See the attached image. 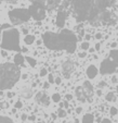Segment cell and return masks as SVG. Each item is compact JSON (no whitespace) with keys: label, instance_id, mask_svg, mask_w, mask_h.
Returning a JSON list of instances; mask_svg holds the SVG:
<instances>
[{"label":"cell","instance_id":"cell-1","mask_svg":"<svg viewBox=\"0 0 118 123\" xmlns=\"http://www.w3.org/2000/svg\"><path fill=\"white\" fill-rule=\"evenodd\" d=\"M117 0H73V8L78 22H93L102 12L111 8Z\"/></svg>","mask_w":118,"mask_h":123},{"label":"cell","instance_id":"cell-2","mask_svg":"<svg viewBox=\"0 0 118 123\" xmlns=\"http://www.w3.org/2000/svg\"><path fill=\"white\" fill-rule=\"evenodd\" d=\"M42 42L50 50H65L68 54L76 51L78 38L74 32L64 28L60 33L46 32L42 34Z\"/></svg>","mask_w":118,"mask_h":123},{"label":"cell","instance_id":"cell-3","mask_svg":"<svg viewBox=\"0 0 118 123\" xmlns=\"http://www.w3.org/2000/svg\"><path fill=\"white\" fill-rule=\"evenodd\" d=\"M21 77V71L14 63L5 62L0 64V91L11 89Z\"/></svg>","mask_w":118,"mask_h":123},{"label":"cell","instance_id":"cell-4","mask_svg":"<svg viewBox=\"0 0 118 123\" xmlns=\"http://www.w3.org/2000/svg\"><path fill=\"white\" fill-rule=\"evenodd\" d=\"M1 48L3 50H12L17 52L22 50L20 45V32L17 28L10 27L3 31L1 36Z\"/></svg>","mask_w":118,"mask_h":123},{"label":"cell","instance_id":"cell-5","mask_svg":"<svg viewBox=\"0 0 118 123\" xmlns=\"http://www.w3.org/2000/svg\"><path fill=\"white\" fill-rule=\"evenodd\" d=\"M8 15H9V19L13 25L24 24L32 18L28 9H24V8H17V9L11 10V11H9Z\"/></svg>","mask_w":118,"mask_h":123},{"label":"cell","instance_id":"cell-6","mask_svg":"<svg viewBox=\"0 0 118 123\" xmlns=\"http://www.w3.org/2000/svg\"><path fill=\"white\" fill-rule=\"evenodd\" d=\"M28 11L30 13V16L36 21H42L46 18V8L39 2H34L28 8Z\"/></svg>","mask_w":118,"mask_h":123},{"label":"cell","instance_id":"cell-7","mask_svg":"<svg viewBox=\"0 0 118 123\" xmlns=\"http://www.w3.org/2000/svg\"><path fill=\"white\" fill-rule=\"evenodd\" d=\"M117 70H116L115 64L113 63V61L107 57L101 63V67H100V73L102 75H107V74H113L116 73Z\"/></svg>","mask_w":118,"mask_h":123},{"label":"cell","instance_id":"cell-8","mask_svg":"<svg viewBox=\"0 0 118 123\" xmlns=\"http://www.w3.org/2000/svg\"><path fill=\"white\" fill-rule=\"evenodd\" d=\"M75 70V63L72 60H65L62 63V73L65 79H70Z\"/></svg>","mask_w":118,"mask_h":123},{"label":"cell","instance_id":"cell-9","mask_svg":"<svg viewBox=\"0 0 118 123\" xmlns=\"http://www.w3.org/2000/svg\"><path fill=\"white\" fill-rule=\"evenodd\" d=\"M35 100L37 104L44 106V107H48L49 105H50V98H49V96L44 92H39V93L36 94Z\"/></svg>","mask_w":118,"mask_h":123},{"label":"cell","instance_id":"cell-10","mask_svg":"<svg viewBox=\"0 0 118 123\" xmlns=\"http://www.w3.org/2000/svg\"><path fill=\"white\" fill-rule=\"evenodd\" d=\"M82 88L85 91L87 95V98H88V101L91 102L92 101V97H93V94H94V91H93V86L91 85V83L89 81H86L83 82L82 84Z\"/></svg>","mask_w":118,"mask_h":123},{"label":"cell","instance_id":"cell-11","mask_svg":"<svg viewBox=\"0 0 118 123\" xmlns=\"http://www.w3.org/2000/svg\"><path fill=\"white\" fill-rule=\"evenodd\" d=\"M75 95H76V98L78 99V101L80 102H86L88 101V98H87V95L83 91L82 86H78L76 89H75Z\"/></svg>","mask_w":118,"mask_h":123},{"label":"cell","instance_id":"cell-12","mask_svg":"<svg viewBox=\"0 0 118 123\" xmlns=\"http://www.w3.org/2000/svg\"><path fill=\"white\" fill-rule=\"evenodd\" d=\"M66 12L64 11H59L56 14V26L59 27H63L65 25V21H66Z\"/></svg>","mask_w":118,"mask_h":123},{"label":"cell","instance_id":"cell-13","mask_svg":"<svg viewBox=\"0 0 118 123\" xmlns=\"http://www.w3.org/2000/svg\"><path fill=\"white\" fill-rule=\"evenodd\" d=\"M97 67L95 65H93V64H90L88 68H87V71H86V73H87V76H88V79H94L95 76L97 75Z\"/></svg>","mask_w":118,"mask_h":123},{"label":"cell","instance_id":"cell-14","mask_svg":"<svg viewBox=\"0 0 118 123\" xmlns=\"http://www.w3.org/2000/svg\"><path fill=\"white\" fill-rule=\"evenodd\" d=\"M108 58L113 61V63L115 64L116 70H117V72H118V50L117 49H112V50L109 51Z\"/></svg>","mask_w":118,"mask_h":123},{"label":"cell","instance_id":"cell-15","mask_svg":"<svg viewBox=\"0 0 118 123\" xmlns=\"http://www.w3.org/2000/svg\"><path fill=\"white\" fill-rule=\"evenodd\" d=\"M20 94H21V96L23 98H25V99H29V98L32 96V89L30 88V87H28V86H25V87L21 91Z\"/></svg>","mask_w":118,"mask_h":123},{"label":"cell","instance_id":"cell-16","mask_svg":"<svg viewBox=\"0 0 118 123\" xmlns=\"http://www.w3.org/2000/svg\"><path fill=\"white\" fill-rule=\"evenodd\" d=\"M24 60H25V58H24V57L22 56V54H20V52L14 56V64H16V65H23Z\"/></svg>","mask_w":118,"mask_h":123},{"label":"cell","instance_id":"cell-17","mask_svg":"<svg viewBox=\"0 0 118 123\" xmlns=\"http://www.w3.org/2000/svg\"><path fill=\"white\" fill-rule=\"evenodd\" d=\"M82 123H94V117L91 113H87L83 116Z\"/></svg>","mask_w":118,"mask_h":123},{"label":"cell","instance_id":"cell-18","mask_svg":"<svg viewBox=\"0 0 118 123\" xmlns=\"http://www.w3.org/2000/svg\"><path fill=\"white\" fill-rule=\"evenodd\" d=\"M35 42V36L34 35H26L25 38H24V43L26 45H32Z\"/></svg>","mask_w":118,"mask_h":123},{"label":"cell","instance_id":"cell-19","mask_svg":"<svg viewBox=\"0 0 118 123\" xmlns=\"http://www.w3.org/2000/svg\"><path fill=\"white\" fill-rule=\"evenodd\" d=\"M105 99L107 100V101H116V95L114 93H107L106 96H105Z\"/></svg>","mask_w":118,"mask_h":123},{"label":"cell","instance_id":"cell-20","mask_svg":"<svg viewBox=\"0 0 118 123\" xmlns=\"http://www.w3.org/2000/svg\"><path fill=\"white\" fill-rule=\"evenodd\" d=\"M25 60L27 61V62H28V64H29L30 67H32V68H34V67H36V64H37V61H36L34 58H32V57H26V58H25Z\"/></svg>","mask_w":118,"mask_h":123},{"label":"cell","instance_id":"cell-21","mask_svg":"<svg viewBox=\"0 0 118 123\" xmlns=\"http://www.w3.org/2000/svg\"><path fill=\"white\" fill-rule=\"evenodd\" d=\"M0 123H14L13 120L5 116H0Z\"/></svg>","mask_w":118,"mask_h":123},{"label":"cell","instance_id":"cell-22","mask_svg":"<svg viewBox=\"0 0 118 123\" xmlns=\"http://www.w3.org/2000/svg\"><path fill=\"white\" fill-rule=\"evenodd\" d=\"M52 100H53L54 102H60L61 101V95L58 93L53 94V95H52Z\"/></svg>","mask_w":118,"mask_h":123},{"label":"cell","instance_id":"cell-23","mask_svg":"<svg viewBox=\"0 0 118 123\" xmlns=\"http://www.w3.org/2000/svg\"><path fill=\"white\" fill-rule=\"evenodd\" d=\"M66 114H67V112L65 111V110H63L62 108H61V109H59V111H58V116L60 117V118H65V117H66Z\"/></svg>","mask_w":118,"mask_h":123},{"label":"cell","instance_id":"cell-24","mask_svg":"<svg viewBox=\"0 0 118 123\" xmlns=\"http://www.w3.org/2000/svg\"><path fill=\"white\" fill-rule=\"evenodd\" d=\"M89 48H90V44H89L88 42H83L82 44H81V49H82V50H88Z\"/></svg>","mask_w":118,"mask_h":123},{"label":"cell","instance_id":"cell-25","mask_svg":"<svg viewBox=\"0 0 118 123\" xmlns=\"http://www.w3.org/2000/svg\"><path fill=\"white\" fill-rule=\"evenodd\" d=\"M40 76H46L47 74H48V71H47V69H44V68H42L41 70H40Z\"/></svg>","mask_w":118,"mask_h":123},{"label":"cell","instance_id":"cell-26","mask_svg":"<svg viewBox=\"0 0 118 123\" xmlns=\"http://www.w3.org/2000/svg\"><path fill=\"white\" fill-rule=\"evenodd\" d=\"M117 113H118L117 108H116V107H112L111 108V114H112V116H116Z\"/></svg>","mask_w":118,"mask_h":123},{"label":"cell","instance_id":"cell-27","mask_svg":"<svg viewBox=\"0 0 118 123\" xmlns=\"http://www.w3.org/2000/svg\"><path fill=\"white\" fill-rule=\"evenodd\" d=\"M48 82H49L50 84L54 83V77H53V75H52V74H49V75H48Z\"/></svg>","mask_w":118,"mask_h":123},{"label":"cell","instance_id":"cell-28","mask_svg":"<svg viewBox=\"0 0 118 123\" xmlns=\"http://www.w3.org/2000/svg\"><path fill=\"white\" fill-rule=\"evenodd\" d=\"M8 107H9L8 102H0V108H2V109H7Z\"/></svg>","mask_w":118,"mask_h":123},{"label":"cell","instance_id":"cell-29","mask_svg":"<svg viewBox=\"0 0 118 123\" xmlns=\"http://www.w3.org/2000/svg\"><path fill=\"white\" fill-rule=\"evenodd\" d=\"M22 106H23V105H22L21 101H16L15 105H14V107H15L16 109H20V108H22Z\"/></svg>","mask_w":118,"mask_h":123},{"label":"cell","instance_id":"cell-30","mask_svg":"<svg viewBox=\"0 0 118 123\" xmlns=\"http://www.w3.org/2000/svg\"><path fill=\"white\" fill-rule=\"evenodd\" d=\"M78 57H79V58H86V57H87V52H79Z\"/></svg>","mask_w":118,"mask_h":123},{"label":"cell","instance_id":"cell-31","mask_svg":"<svg viewBox=\"0 0 118 123\" xmlns=\"http://www.w3.org/2000/svg\"><path fill=\"white\" fill-rule=\"evenodd\" d=\"M7 28H10V24H2L1 25V30H7Z\"/></svg>","mask_w":118,"mask_h":123},{"label":"cell","instance_id":"cell-32","mask_svg":"<svg viewBox=\"0 0 118 123\" xmlns=\"http://www.w3.org/2000/svg\"><path fill=\"white\" fill-rule=\"evenodd\" d=\"M102 37H103V35L101 34V33H97V34H95V38H97V39H101Z\"/></svg>","mask_w":118,"mask_h":123},{"label":"cell","instance_id":"cell-33","mask_svg":"<svg viewBox=\"0 0 118 123\" xmlns=\"http://www.w3.org/2000/svg\"><path fill=\"white\" fill-rule=\"evenodd\" d=\"M101 123H113L109 119H103L102 121H101Z\"/></svg>","mask_w":118,"mask_h":123},{"label":"cell","instance_id":"cell-34","mask_svg":"<svg viewBox=\"0 0 118 123\" xmlns=\"http://www.w3.org/2000/svg\"><path fill=\"white\" fill-rule=\"evenodd\" d=\"M49 86H50V83H49V82H46V83L43 84V88H44V89H48Z\"/></svg>","mask_w":118,"mask_h":123},{"label":"cell","instance_id":"cell-35","mask_svg":"<svg viewBox=\"0 0 118 123\" xmlns=\"http://www.w3.org/2000/svg\"><path fill=\"white\" fill-rule=\"evenodd\" d=\"M100 48H101V44H100V43H97V44H95V50L97 51H99L100 50Z\"/></svg>","mask_w":118,"mask_h":123},{"label":"cell","instance_id":"cell-36","mask_svg":"<svg viewBox=\"0 0 118 123\" xmlns=\"http://www.w3.org/2000/svg\"><path fill=\"white\" fill-rule=\"evenodd\" d=\"M117 81H118V79H117V76H113L112 77V83H117Z\"/></svg>","mask_w":118,"mask_h":123},{"label":"cell","instance_id":"cell-37","mask_svg":"<svg viewBox=\"0 0 118 123\" xmlns=\"http://www.w3.org/2000/svg\"><path fill=\"white\" fill-rule=\"evenodd\" d=\"M54 83H56L58 85H60V84H61V79H60V77H56V79L54 80Z\"/></svg>","mask_w":118,"mask_h":123},{"label":"cell","instance_id":"cell-38","mask_svg":"<svg viewBox=\"0 0 118 123\" xmlns=\"http://www.w3.org/2000/svg\"><path fill=\"white\" fill-rule=\"evenodd\" d=\"M65 97H66V99H67V100H72V99H73V96L70 95V94H67V95L65 96Z\"/></svg>","mask_w":118,"mask_h":123},{"label":"cell","instance_id":"cell-39","mask_svg":"<svg viewBox=\"0 0 118 123\" xmlns=\"http://www.w3.org/2000/svg\"><path fill=\"white\" fill-rule=\"evenodd\" d=\"M44 1H50V0H35V2H39V3H41V5H43Z\"/></svg>","mask_w":118,"mask_h":123},{"label":"cell","instance_id":"cell-40","mask_svg":"<svg viewBox=\"0 0 118 123\" xmlns=\"http://www.w3.org/2000/svg\"><path fill=\"white\" fill-rule=\"evenodd\" d=\"M104 86H106V83H105V82H101V83H99V87H104Z\"/></svg>","mask_w":118,"mask_h":123},{"label":"cell","instance_id":"cell-41","mask_svg":"<svg viewBox=\"0 0 118 123\" xmlns=\"http://www.w3.org/2000/svg\"><path fill=\"white\" fill-rule=\"evenodd\" d=\"M81 111H82V108H81V107H78V108L76 109V112H77V113H81Z\"/></svg>","mask_w":118,"mask_h":123},{"label":"cell","instance_id":"cell-42","mask_svg":"<svg viewBox=\"0 0 118 123\" xmlns=\"http://www.w3.org/2000/svg\"><path fill=\"white\" fill-rule=\"evenodd\" d=\"M85 37H86V40H87V42H89V40L91 39V36H90V35H89V34H87L86 36H85Z\"/></svg>","mask_w":118,"mask_h":123},{"label":"cell","instance_id":"cell-43","mask_svg":"<svg viewBox=\"0 0 118 123\" xmlns=\"http://www.w3.org/2000/svg\"><path fill=\"white\" fill-rule=\"evenodd\" d=\"M26 119H27V116H26L25 113L22 114V121H26Z\"/></svg>","mask_w":118,"mask_h":123},{"label":"cell","instance_id":"cell-44","mask_svg":"<svg viewBox=\"0 0 118 123\" xmlns=\"http://www.w3.org/2000/svg\"><path fill=\"white\" fill-rule=\"evenodd\" d=\"M63 107L68 108V102H67V101H64V102H63Z\"/></svg>","mask_w":118,"mask_h":123},{"label":"cell","instance_id":"cell-45","mask_svg":"<svg viewBox=\"0 0 118 123\" xmlns=\"http://www.w3.org/2000/svg\"><path fill=\"white\" fill-rule=\"evenodd\" d=\"M111 46H112V48H113V49H115L116 47H117V44H116V43H113V44H112Z\"/></svg>","mask_w":118,"mask_h":123},{"label":"cell","instance_id":"cell-46","mask_svg":"<svg viewBox=\"0 0 118 123\" xmlns=\"http://www.w3.org/2000/svg\"><path fill=\"white\" fill-rule=\"evenodd\" d=\"M13 96H14L13 93H8V97H9V98H12Z\"/></svg>","mask_w":118,"mask_h":123},{"label":"cell","instance_id":"cell-47","mask_svg":"<svg viewBox=\"0 0 118 123\" xmlns=\"http://www.w3.org/2000/svg\"><path fill=\"white\" fill-rule=\"evenodd\" d=\"M1 54H2V56H3V57H7V56H8V54H7V52H5V50H2V51H1Z\"/></svg>","mask_w":118,"mask_h":123},{"label":"cell","instance_id":"cell-48","mask_svg":"<svg viewBox=\"0 0 118 123\" xmlns=\"http://www.w3.org/2000/svg\"><path fill=\"white\" fill-rule=\"evenodd\" d=\"M35 119H36V118H35V116H32V117H29V120H30V121H34V120H35Z\"/></svg>","mask_w":118,"mask_h":123},{"label":"cell","instance_id":"cell-49","mask_svg":"<svg viewBox=\"0 0 118 123\" xmlns=\"http://www.w3.org/2000/svg\"><path fill=\"white\" fill-rule=\"evenodd\" d=\"M97 95H99V96H101V95H102V92H101V89H99V91L97 92Z\"/></svg>","mask_w":118,"mask_h":123},{"label":"cell","instance_id":"cell-50","mask_svg":"<svg viewBox=\"0 0 118 123\" xmlns=\"http://www.w3.org/2000/svg\"><path fill=\"white\" fill-rule=\"evenodd\" d=\"M52 119H56V116L54 113H52Z\"/></svg>","mask_w":118,"mask_h":123},{"label":"cell","instance_id":"cell-51","mask_svg":"<svg viewBox=\"0 0 118 123\" xmlns=\"http://www.w3.org/2000/svg\"><path fill=\"white\" fill-rule=\"evenodd\" d=\"M89 50H90V52H93V51H94L95 49H93V48H91V49H90V48H89Z\"/></svg>","mask_w":118,"mask_h":123},{"label":"cell","instance_id":"cell-52","mask_svg":"<svg viewBox=\"0 0 118 123\" xmlns=\"http://www.w3.org/2000/svg\"><path fill=\"white\" fill-rule=\"evenodd\" d=\"M75 123H79V120H78V119H75Z\"/></svg>","mask_w":118,"mask_h":123},{"label":"cell","instance_id":"cell-53","mask_svg":"<svg viewBox=\"0 0 118 123\" xmlns=\"http://www.w3.org/2000/svg\"><path fill=\"white\" fill-rule=\"evenodd\" d=\"M116 89H117V93H118V86H117V87H116Z\"/></svg>","mask_w":118,"mask_h":123}]
</instances>
